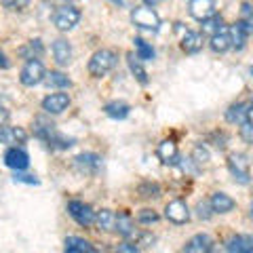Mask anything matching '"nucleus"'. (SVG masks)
Listing matches in <instances>:
<instances>
[{
    "label": "nucleus",
    "mask_w": 253,
    "mask_h": 253,
    "mask_svg": "<svg viewBox=\"0 0 253 253\" xmlns=\"http://www.w3.org/2000/svg\"><path fill=\"white\" fill-rule=\"evenodd\" d=\"M95 224L99 226V230H106V232H112L114 226H116V215L110 209H101L97 215H95Z\"/></svg>",
    "instance_id": "a878e982"
},
{
    "label": "nucleus",
    "mask_w": 253,
    "mask_h": 253,
    "mask_svg": "<svg viewBox=\"0 0 253 253\" xmlns=\"http://www.w3.org/2000/svg\"><path fill=\"white\" fill-rule=\"evenodd\" d=\"M53 57L57 61V66H70V61H72V44L66 38H57L53 42Z\"/></svg>",
    "instance_id": "2eb2a0df"
},
{
    "label": "nucleus",
    "mask_w": 253,
    "mask_h": 253,
    "mask_svg": "<svg viewBox=\"0 0 253 253\" xmlns=\"http://www.w3.org/2000/svg\"><path fill=\"white\" fill-rule=\"evenodd\" d=\"M66 251L68 253H95V247L84 241V239H78V236H68L66 239Z\"/></svg>",
    "instance_id": "393cba45"
},
{
    "label": "nucleus",
    "mask_w": 253,
    "mask_h": 253,
    "mask_svg": "<svg viewBox=\"0 0 253 253\" xmlns=\"http://www.w3.org/2000/svg\"><path fill=\"white\" fill-rule=\"evenodd\" d=\"M211 161V154H209V150L205 148V146H194L192 150V163L194 165H199V167H203V165H207Z\"/></svg>",
    "instance_id": "7c9ffc66"
},
{
    "label": "nucleus",
    "mask_w": 253,
    "mask_h": 253,
    "mask_svg": "<svg viewBox=\"0 0 253 253\" xmlns=\"http://www.w3.org/2000/svg\"><path fill=\"white\" fill-rule=\"evenodd\" d=\"M112 2H116V4H126V0H112Z\"/></svg>",
    "instance_id": "37998d69"
},
{
    "label": "nucleus",
    "mask_w": 253,
    "mask_h": 253,
    "mask_svg": "<svg viewBox=\"0 0 253 253\" xmlns=\"http://www.w3.org/2000/svg\"><path fill=\"white\" fill-rule=\"evenodd\" d=\"M104 112L110 116V118H116V121H123V118L129 116L131 108L125 104V101H110V104L104 108Z\"/></svg>",
    "instance_id": "bb28decb"
},
{
    "label": "nucleus",
    "mask_w": 253,
    "mask_h": 253,
    "mask_svg": "<svg viewBox=\"0 0 253 253\" xmlns=\"http://www.w3.org/2000/svg\"><path fill=\"white\" fill-rule=\"evenodd\" d=\"M30 53H32V57H34V53H36V55L42 53V44H41V41H38V38L30 42ZM32 57H30V59H32Z\"/></svg>",
    "instance_id": "4c0bfd02"
},
{
    "label": "nucleus",
    "mask_w": 253,
    "mask_h": 253,
    "mask_svg": "<svg viewBox=\"0 0 253 253\" xmlns=\"http://www.w3.org/2000/svg\"><path fill=\"white\" fill-rule=\"evenodd\" d=\"M211 207H213V213H230L234 209V199L232 196H228L226 192H215V194H211Z\"/></svg>",
    "instance_id": "a211bd4d"
},
{
    "label": "nucleus",
    "mask_w": 253,
    "mask_h": 253,
    "mask_svg": "<svg viewBox=\"0 0 253 253\" xmlns=\"http://www.w3.org/2000/svg\"><path fill=\"white\" fill-rule=\"evenodd\" d=\"M232 46L230 41V28H221L215 34H211V49L215 53H226Z\"/></svg>",
    "instance_id": "6ab92c4d"
},
{
    "label": "nucleus",
    "mask_w": 253,
    "mask_h": 253,
    "mask_svg": "<svg viewBox=\"0 0 253 253\" xmlns=\"http://www.w3.org/2000/svg\"><path fill=\"white\" fill-rule=\"evenodd\" d=\"M211 215H213L211 203H199V217H201V219H209Z\"/></svg>",
    "instance_id": "c9c22d12"
},
{
    "label": "nucleus",
    "mask_w": 253,
    "mask_h": 253,
    "mask_svg": "<svg viewBox=\"0 0 253 253\" xmlns=\"http://www.w3.org/2000/svg\"><path fill=\"white\" fill-rule=\"evenodd\" d=\"M184 251H188V253H209V251H213V239L209 234H194L192 239L186 243Z\"/></svg>",
    "instance_id": "dca6fc26"
},
{
    "label": "nucleus",
    "mask_w": 253,
    "mask_h": 253,
    "mask_svg": "<svg viewBox=\"0 0 253 253\" xmlns=\"http://www.w3.org/2000/svg\"><path fill=\"white\" fill-rule=\"evenodd\" d=\"M137 194L141 199H158L161 196V188L154 181H141L139 188H137Z\"/></svg>",
    "instance_id": "c85d7f7f"
},
{
    "label": "nucleus",
    "mask_w": 253,
    "mask_h": 253,
    "mask_svg": "<svg viewBox=\"0 0 253 253\" xmlns=\"http://www.w3.org/2000/svg\"><path fill=\"white\" fill-rule=\"evenodd\" d=\"M241 21L253 23V9H251L249 4H243V11H241Z\"/></svg>",
    "instance_id": "e433bc0d"
},
{
    "label": "nucleus",
    "mask_w": 253,
    "mask_h": 253,
    "mask_svg": "<svg viewBox=\"0 0 253 253\" xmlns=\"http://www.w3.org/2000/svg\"><path fill=\"white\" fill-rule=\"evenodd\" d=\"M226 249L230 253H253V239L247 236H232L226 241Z\"/></svg>",
    "instance_id": "4be33fe9"
},
{
    "label": "nucleus",
    "mask_w": 253,
    "mask_h": 253,
    "mask_svg": "<svg viewBox=\"0 0 253 253\" xmlns=\"http://www.w3.org/2000/svg\"><path fill=\"white\" fill-rule=\"evenodd\" d=\"M131 21L135 23L137 28L141 30H150V32H156L158 26H161V19H158L156 11L152 6H137V9L131 11Z\"/></svg>",
    "instance_id": "20e7f679"
},
{
    "label": "nucleus",
    "mask_w": 253,
    "mask_h": 253,
    "mask_svg": "<svg viewBox=\"0 0 253 253\" xmlns=\"http://www.w3.org/2000/svg\"><path fill=\"white\" fill-rule=\"evenodd\" d=\"M28 133L21 129V126H0V144H26Z\"/></svg>",
    "instance_id": "4468645a"
},
{
    "label": "nucleus",
    "mask_w": 253,
    "mask_h": 253,
    "mask_svg": "<svg viewBox=\"0 0 253 253\" xmlns=\"http://www.w3.org/2000/svg\"><path fill=\"white\" fill-rule=\"evenodd\" d=\"M251 217H253V203H251Z\"/></svg>",
    "instance_id": "a18cd8bd"
},
{
    "label": "nucleus",
    "mask_w": 253,
    "mask_h": 253,
    "mask_svg": "<svg viewBox=\"0 0 253 253\" xmlns=\"http://www.w3.org/2000/svg\"><path fill=\"white\" fill-rule=\"evenodd\" d=\"M44 83L49 89H68V86L72 84V81L63 72H49L44 76Z\"/></svg>",
    "instance_id": "cd10ccee"
},
{
    "label": "nucleus",
    "mask_w": 253,
    "mask_h": 253,
    "mask_svg": "<svg viewBox=\"0 0 253 253\" xmlns=\"http://www.w3.org/2000/svg\"><path fill=\"white\" fill-rule=\"evenodd\" d=\"M118 61V55L112 49H101L97 53H93V57L89 59V74L93 78H101L108 72H112Z\"/></svg>",
    "instance_id": "f03ea898"
},
{
    "label": "nucleus",
    "mask_w": 253,
    "mask_h": 253,
    "mask_svg": "<svg viewBox=\"0 0 253 253\" xmlns=\"http://www.w3.org/2000/svg\"><path fill=\"white\" fill-rule=\"evenodd\" d=\"M78 21H81V11L76 9V6H59L57 11H55V17H53V23L55 28L59 32H70L72 28L78 26Z\"/></svg>",
    "instance_id": "7ed1b4c3"
},
{
    "label": "nucleus",
    "mask_w": 253,
    "mask_h": 253,
    "mask_svg": "<svg viewBox=\"0 0 253 253\" xmlns=\"http://www.w3.org/2000/svg\"><path fill=\"white\" fill-rule=\"evenodd\" d=\"M158 158L165 163V165H177L179 163V150H177V144L173 139H165L158 144V150H156Z\"/></svg>",
    "instance_id": "ddd939ff"
},
{
    "label": "nucleus",
    "mask_w": 253,
    "mask_h": 253,
    "mask_svg": "<svg viewBox=\"0 0 253 253\" xmlns=\"http://www.w3.org/2000/svg\"><path fill=\"white\" fill-rule=\"evenodd\" d=\"M74 163H76V167L81 173H89V175H93V173H97L99 167H101V158L97 154H93V152H84V154H78L74 158Z\"/></svg>",
    "instance_id": "f8f14e48"
},
{
    "label": "nucleus",
    "mask_w": 253,
    "mask_h": 253,
    "mask_svg": "<svg viewBox=\"0 0 253 253\" xmlns=\"http://www.w3.org/2000/svg\"><path fill=\"white\" fill-rule=\"evenodd\" d=\"M68 213H70V217L83 228H89V226L95 224V211L83 201H70L68 203Z\"/></svg>",
    "instance_id": "423d86ee"
},
{
    "label": "nucleus",
    "mask_w": 253,
    "mask_h": 253,
    "mask_svg": "<svg viewBox=\"0 0 253 253\" xmlns=\"http://www.w3.org/2000/svg\"><path fill=\"white\" fill-rule=\"evenodd\" d=\"M251 74H253V68H251Z\"/></svg>",
    "instance_id": "49530a36"
},
{
    "label": "nucleus",
    "mask_w": 253,
    "mask_h": 253,
    "mask_svg": "<svg viewBox=\"0 0 253 253\" xmlns=\"http://www.w3.org/2000/svg\"><path fill=\"white\" fill-rule=\"evenodd\" d=\"M114 230L125 236V239H129V236H133V232H135V224H133V217L129 215L126 211H121L116 215V226H114Z\"/></svg>",
    "instance_id": "412c9836"
},
{
    "label": "nucleus",
    "mask_w": 253,
    "mask_h": 253,
    "mask_svg": "<svg viewBox=\"0 0 253 253\" xmlns=\"http://www.w3.org/2000/svg\"><path fill=\"white\" fill-rule=\"evenodd\" d=\"M247 34L249 30L243 26V21H236L234 26H230V41H232V46L236 51L245 49V42H247Z\"/></svg>",
    "instance_id": "b1692460"
},
{
    "label": "nucleus",
    "mask_w": 253,
    "mask_h": 253,
    "mask_svg": "<svg viewBox=\"0 0 253 253\" xmlns=\"http://www.w3.org/2000/svg\"><path fill=\"white\" fill-rule=\"evenodd\" d=\"M11 66V61H9V57H6V55L2 53V51H0V68H2V70H6V68H9Z\"/></svg>",
    "instance_id": "79ce46f5"
},
{
    "label": "nucleus",
    "mask_w": 253,
    "mask_h": 253,
    "mask_svg": "<svg viewBox=\"0 0 253 253\" xmlns=\"http://www.w3.org/2000/svg\"><path fill=\"white\" fill-rule=\"evenodd\" d=\"M38 126H34V133L38 139H42L44 144H49L51 148H57V150H66L74 144V139H70L66 135H61V133H57V129H55L53 123H44L42 118H38L36 121Z\"/></svg>",
    "instance_id": "f257e3e1"
},
{
    "label": "nucleus",
    "mask_w": 253,
    "mask_h": 253,
    "mask_svg": "<svg viewBox=\"0 0 253 253\" xmlns=\"http://www.w3.org/2000/svg\"><path fill=\"white\" fill-rule=\"evenodd\" d=\"M68 106H70L68 93H51L42 99V110L46 114H61Z\"/></svg>",
    "instance_id": "9b49d317"
},
{
    "label": "nucleus",
    "mask_w": 253,
    "mask_h": 253,
    "mask_svg": "<svg viewBox=\"0 0 253 253\" xmlns=\"http://www.w3.org/2000/svg\"><path fill=\"white\" fill-rule=\"evenodd\" d=\"M15 181H21V184H30V186H36L38 179L32 177V175H15Z\"/></svg>",
    "instance_id": "58836bf2"
},
{
    "label": "nucleus",
    "mask_w": 253,
    "mask_h": 253,
    "mask_svg": "<svg viewBox=\"0 0 253 253\" xmlns=\"http://www.w3.org/2000/svg\"><path fill=\"white\" fill-rule=\"evenodd\" d=\"M165 217H167L169 221H173V224H186V221L190 219V211H188V205L184 201H171L167 207H165Z\"/></svg>",
    "instance_id": "1a4fd4ad"
},
{
    "label": "nucleus",
    "mask_w": 253,
    "mask_h": 253,
    "mask_svg": "<svg viewBox=\"0 0 253 253\" xmlns=\"http://www.w3.org/2000/svg\"><path fill=\"white\" fill-rule=\"evenodd\" d=\"M118 251H129V253H135V251H139V247H137V245H131V243H125V245H121V247H118Z\"/></svg>",
    "instance_id": "a19ab883"
},
{
    "label": "nucleus",
    "mask_w": 253,
    "mask_h": 253,
    "mask_svg": "<svg viewBox=\"0 0 253 253\" xmlns=\"http://www.w3.org/2000/svg\"><path fill=\"white\" fill-rule=\"evenodd\" d=\"M126 63H129L131 74L137 78V83H139V84H148V72H146L144 63H141V59L137 57L135 53H129V55H126Z\"/></svg>",
    "instance_id": "5701e85b"
},
{
    "label": "nucleus",
    "mask_w": 253,
    "mask_h": 253,
    "mask_svg": "<svg viewBox=\"0 0 253 253\" xmlns=\"http://www.w3.org/2000/svg\"><path fill=\"white\" fill-rule=\"evenodd\" d=\"M188 11L196 21L203 23L205 19H209L215 15V2H213V0H190Z\"/></svg>",
    "instance_id": "9d476101"
},
{
    "label": "nucleus",
    "mask_w": 253,
    "mask_h": 253,
    "mask_svg": "<svg viewBox=\"0 0 253 253\" xmlns=\"http://www.w3.org/2000/svg\"><path fill=\"white\" fill-rule=\"evenodd\" d=\"M181 49L188 55L199 53L203 49V34H199V32H186L184 38H181Z\"/></svg>",
    "instance_id": "aec40b11"
},
{
    "label": "nucleus",
    "mask_w": 253,
    "mask_h": 253,
    "mask_svg": "<svg viewBox=\"0 0 253 253\" xmlns=\"http://www.w3.org/2000/svg\"><path fill=\"white\" fill-rule=\"evenodd\" d=\"M251 110H249V106H245V104H234V106H230L226 110V121L228 123H232V125H243V123H247V121H251Z\"/></svg>",
    "instance_id": "f3484780"
},
{
    "label": "nucleus",
    "mask_w": 253,
    "mask_h": 253,
    "mask_svg": "<svg viewBox=\"0 0 253 253\" xmlns=\"http://www.w3.org/2000/svg\"><path fill=\"white\" fill-rule=\"evenodd\" d=\"M9 123V110H6L2 104H0V126Z\"/></svg>",
    "instance_id": "ea45409f"
},
{
    "label": "nucleus",
    "mask_w": 253,
    "mask_h": 253,
    "mask_svg": "<svg viewBox=\"0 0 253 253\" xmlns=\"http://www.w3.org/2000/svg\"><path fill=\"white\" fill-rule=\"evenodd\" d=\"M221 28H224V19L217 17V15H213V17L203 21V32H209V34H215Z\"/></svg>",
    "instance_id": "2f4dec72"
},
{
    "label": "nucleus",
    "mask_w": 253,
    "mask_h": 253,
    "mask_svg": "<svg viewBox=\"0 0 253 253\" xmlns=\"http://www.w3.org/2000/svg\"><path fill=\"white\" fill-rule=\"evenodd\" d=\"M44 76H46L44 66L36 57H32V59L26 61V66L21 68L19 81H21V84H26V86H36V84H41L44 81Z\"/></svg>",
    "instance_id": "39448f33"
},
{
    "label": "nucleus",
    "mask_w": 253,
    "mask_h": 253,
    "mask_svg": "<svg viewBox=\"0 0 253 253\" xmlns=\"http://www.w3.org/2000/svg\"><path fill=\"white\" fill-rule=\"evenodd\" d=\"M137 221L139 224H154V221H158V213H154L152 209H141L137 215Z\"/></svg>",
    "instance_id": "72a5a7b5"
},
{
    "label": "nucleus",
    "mask_w": 253,
    "mask_h": 253,
    "mask_svg": "<svg viewBox=\"0 0 253 253\" xmlns=\"http://www.w3.org/2000/svg\"><path fill=\"white\" fill-rule=\"evenodd\" d=\"M0 4L9 11H21L30 4V0H0Z\"/></svg>",
    "instance_id": "473e14b6"
},
{
    "label": "nucleus",
    "mask_w": 253,
    "mask_h": 253,
    "mask_svg": "<svg viewBox=\"0 0 253 253\" xmlns=\"http://www.w3.org/2000/svg\"><path fill=\"white\" fill-rule=\"evenodd\" d=\"M4 165L11 167L13 171H26L30 167V156L26 150H21L17 146H11L4 152Z\"/></svg>",
    "instance_id": "6e6552de"
},
{
    "label": "nucleus",
    "mask_w": 253,
    "mask_h": 253,
    "mask_svg": "<svg viewBox=\"0 0 253 253\" xmlns=\"http://www.w3.org/2000/svg\"><path fill=\"white\" fill-rule=\"evenodd\" d=\"M228 169H230L234 181H239V184H249L251 181L249 161L245 154H230L228 156Z\"/></svg>",
    "instance_id": "0eeeda50"
},
{
    "label": "nucleus",
    "mask_w": 253,
    "mask_h": 253,
    "mask_svg": "<svg viewBox=\"0 0 253 253\" xmlns=\"http://www.w3.org/2000/svg\"><path fill=\"white\" fill-rule=\"evenodd\" d=\"M135 51H137V57L141 61H150V59H154V51H152V46H150L146 41H141V38H135Z\"/></svg>",
    "instance_id": "c756f323"
},
{
    "label": "nucleus",
    "mask_w": 253,
    "mask_h": 253,
    "mask_svg": "<svg viewBox=\"0 0 253 253\" xmlns=\"http://www.w3.org/2000/svg\"><path fill=\"white\" fill-rule=\"evenodd\" d=\"M241 137L245 141H249V144H253V123L247 121V123H243L241 125Z\"/></svg>",
    "instance_id": "f704fd0d"
},
{
    "label": "nucleus",
    "mask_w": 253,
    "mask_h": 253,
    "mask_svg": "<svg viewBox=\"0 0 253 253\" xmlns=\"http://www.w3.org/2000/svg\"><path fill=\"white\" fill-rule=\"evenodd\" d=\"M144 2H148V6H152V4L156 2V0H144Z\"/></svg>",
    "instance_id": "c03bdc74"
}]
</instances>
